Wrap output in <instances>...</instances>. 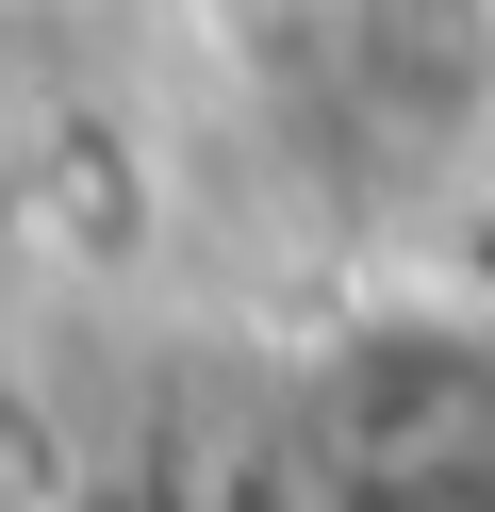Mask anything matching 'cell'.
I'll return each instance as SVG.
<instances>
[{
  "label": "cell",
  "mask_w": 495,
  "mask_h": 512,
  "mask_svg": "<svg viewBox=\"0 0 495 512\" xmlns=\"http://www.w3.org/2000/svg\"><path fill=\"white\" fill-rule=\"evenodd\" d=\"M314 67L380 182L413 199L495 182V0H314Z\"/></svg>",
  "instance_id": "cell-1"
}]
</instances>
